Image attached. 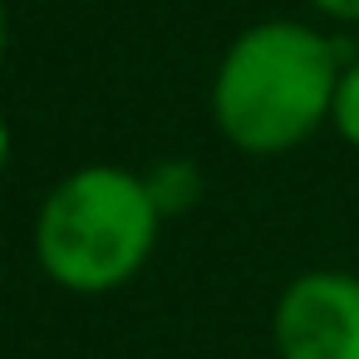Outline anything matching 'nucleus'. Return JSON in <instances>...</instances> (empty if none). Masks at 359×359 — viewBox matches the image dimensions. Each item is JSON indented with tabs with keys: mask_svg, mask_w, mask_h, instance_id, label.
I'll use <instances>...</instances> for the list:
<instances>
[{
	"mask_svg": "<svg viewBox=\"0 0 359 359\" xmlns=\"http://www.w3.org/2000/svg\"><path fill=\"white\" fill-rule=\"evenodd\" d=\"M330 123L339 128V138H344L349 148H359V60H349V65H344V74H339Z\"/></svg>",
	"mask_w": 359,
	"mask_h": 359,
	"instance_id": "5",
	"label": "nucleus"
},
{
	"mask_svg": "<svg viewBox=\"0 0 359 359\" xmlns=\"http://www.w3.org/2000/svg\"><path fill=\"white\" fill-rule=\"evenodd\" d=\"M280 359H359V276L305 271L276 305Z\"/></svg>",
	"mask_w": 359,
	"mask_h": 359,
	"instance_id": "3",
	"label": "nucleus"
},
{
	"mask_svg": "<svg viewBox=\"0 0 359 359\" xmlns=\"http://www.w3.org/2000/svg\"><path fill=\"white\" fill-rule=\"evenodd\" d=\"M344 65L349 40H325L295 20L251 25L217 69V128L241 153H285L330 118Z\"/></svg>",
	"mask_w": 359,
	"mask_h": 359,
	"instance_id": "1",
	"label": "nucleus"
},
{
	"mask_svg": "<svg viewBox=\"0 0 359 359\" xmlns=\"http://www.w3.org/2000/svg\"><path fill=\"white\" fill-rule=\"evenodd\" d=\"M163 212L148 197V182L94 163L69 172L40 207L35 251L50 280L79 295L123 285L153 251Z\"/></svg>",
	"mask_w": 359,
	"mask_h": 359,
	"instance_id": "2",
	"label": "nucleus"
},
{
	"mask_svg": "<svg viewBox=\"0 0 359 359\" xmlns=\"http://www.w3.org/2000/svg\"><path fill=\"white\" fill-rule=\"evenodd\" d=\"M6 35L11 30H6V6H0V60H6Z\"/></svg>",
	"mask_w": 359,
	"mask_h": 359,
	"instance_id": "8",
	"label": "nucleus"
},
{
	"mask_svg": "<svg viewBox=\"0 0 359 359\" xmlns=\"http://www.w3.org/2000/svg\"><path fill=\"white\" fill-rule=\"evenodd\" d=\"M6 158H11V128H6V118H0V168H6Z\"/></svg>",
	"mask_w": 359,
	"mask_h": 359,
	"instance_id": "7",
	"label": "nucleus"
},
{
	"mask_svg": "<svg viewBox=\"0 0 359 359\" xmlns=\"http://www.w3.org/2000/svg\"><path fill=\"white\" fill-rule=\"evenodd\" d=\"M143 182H148V197H153V207H158L163 217H177V212L197 207V197H202V177H197V168H192V163H177V158L158 163Z\"/></svg>",
	"mask_w": 359,
	"mask_h": 359,
	"instance_id": "4",
	"label": "nucleus"
},
{
	"mask_svg": "<svg viewBox=\"0 0 359 359\" xmlns=\"http://www.w3.org/2000/svg\"><path fill=\"white\" fill-rule=\"evenodd\" d=\"M310 6L334 15V20H344V25H359V0H310Z\"/></svg>",
	"mask_w": 359,
	"mask_h": 359,
	"instance_id": "6",
	"label": "nucleus"
}]
</instances>
